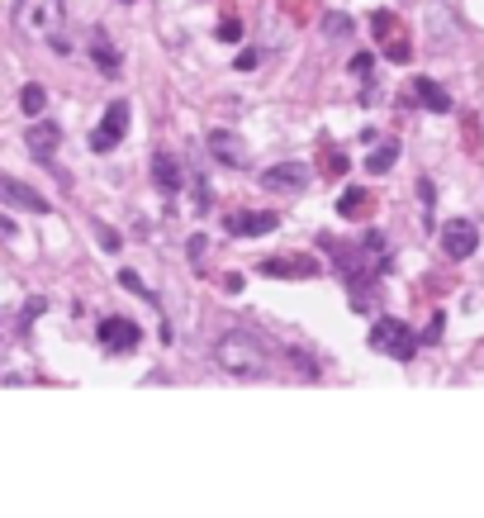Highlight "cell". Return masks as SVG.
I'll return each mask as SVG.
<instances>
[{
	"label": "cell",
	"mask_w": 484,
	"mask_h": 518,
	"mask_svg": "<svg viewBox=\"0 0 484 518\" xmlns=\"http://www.w3.org/2000/svg\"><path fill=\"white\" fill-rule=\"evenodd\" d=\"M214 362H218V371H228L238 380H261L271 371V343L252 329H228L214 343Z\"/></svg>",
	"instance_id": "cell-1"
},
{
	"label": "cell",
	"mask_w": 484,
	"mask_h": 518,
	"mask_svg": "<svg viewBox=\"0 0 484 518\" xmlns=\"http://www.w3.org/2000/svg\"><path fill=\"white\" fill-rule=\"evenodd\" d=\"M15 24H20V34L67 48V38H62V24H67L62 0H20V5H15Z\"/></svg>",
	"instance_id": "cell-2"
},
{
	"label": "cell",
	"mask_w": 484,
	"mask_h": 518,
	"mask_svg": "<svg viewBox=\"0 0 484 518\" xmlns=\"http://www.w3.org/2000/svg\"><path fill=\"white\" fill-rule=\"evenodd\" d=\"M366 343L376 352H385L390 362H413V352H418V338H413V329L399 319H376L366 333Z\"/></svg>",
	"instance_id": "cell-3"
},
{
	"label": "cell",
	"mask_w": 484,
	"mask_h": 518,
	"mask_svg": "<svg viewBox=\"0 0 484 518\" xmlns=\"http://www.w3.org/2000/svg\"><path fill=\"white\" fill-rule=\"evenodd\" d=\"M475 248H480V228L470 219H447L441 224V252H447L451 262H465Z\"/></svg>",
	"instance_id": "cell-4"
},
{
	"label": "cell",
	"mask_w": 484,
	"mask_h": 518,
	"mask_svg": "<svg viewBox=\"0 0 484 518\" xmlns=\"http://www.w3.org/2000/svg\"><path fill=\"white\" fill-rule=\"evenodd\" d=\"M123 133H129V105L115 100V105L105 110V119L95 124V133H91V147H95V153H109V147H119Z\"/></svg>",
	"instance_id": "cell-5"
},
{
	"label": "cell",
	"mask_w": 484,
	"mask_h": 518,
	"mask_svg": "<svg viewBox=\"0 0 484 518\" xmlns=\"http://www.w3.org/2000/svg\"><path fill=\"white\" fill-rule=\"evenodd\" d=\"M257 176H261V190H281V195H299V190L309 186V171H304L299 162H281V167L257 171Z\"/></svg>",
	"instance_id": "cell-6"
},
{
	"label": "cell",
	"mask_w": 484,
	"mask_h": 518,
	"mask_svg": "<svg viewBox=\"0 0 484 518\" xmlns=\"http://www.w3.org/2000/svg\"><path fill=\"white\" fill-rule=\"evenodd\" d=\"M0 204H10V210H29V214H48V200L38 195L34 186L15 181V176H0Z\"/></svg>",
	"instance_id": "cell-7"
},
{
	"label": "cell",
	"mask_w": 484,
	"mask_h": 518,
	"mask_svg": "<svg viewBox=\"0 0 484 518\" xmlns=\"http://www.w3.org/2000/svg\"><path fill=\"white\" fill-rule=\"evenodd\" d=\"M370 29H376V44H385V52H390V62H409V44L399 38V15L380 10V15L370 20Z\"/></svg>",
	"instance_id": "cell-8"
},
{
	"label": "cell",
	"mask_w": 484,
	"mask_h": 518,
	"mask_svg": "<svg viewBox=\"0 0 484 518\" xmlns=\"http://www.w3.org/2000/svg\"><path fill=\"white\" fill-rule=\"evenodd\" d=\"M210 153L224 162V167H233V171L247 167V143L238 139V133H228V129H214L210 133Z\"/></svg>",
	"instance_id": "cell-9"
},
{
	"label": "cell",
	"mask_w": 484,
	"mask_h": 518,
	"mask_svg": "<svg viewBox=\"0 0 484 518\" xmlns=\"http://www.w3.org/2000/svg\"><path fill=\"white\" fill-rule=\"evenodd\" d=\"M138 338H143V333H138V323L133 319H105L100 323V343L109 347V352H133L138 347Z\"/></svg>",
	"instance_id": "cell-10"
},
{
	"label": "cell",
	"mask_w": 484,
	"mask_h": 518,
	"mask_svg": "<svg viewBox=\"0 0 484 518\" xmlns=\"http://www.w3.org/2000/svg\"><path fill=\"white\" fill-rule=\"evenodd\" d=\"M281 224L271 210H238L228 214V234H271V228Z\"/></svg>",
	"instance_id": "cell-11"
},
{
	"label": "cell",
	"mask_w": 484,
	"mask_h": 518,
	"mask_svg": "<svg viewBox=\"0 0 484 518\" xmlns=\"http://www.w3.org/2000/svg\"><path fill=\"white\" fill-rule=\"evenodd\" d=\"M152 181H157L162 195H176V190H181V181H186V176H181V162H176L171 153H157V157H152Z\"/></svg>",
	"instance_id": "cell-12"
},
{
	"label": "cell",
	"mask_w": 484,
	"mask_h": 518,
	"mask_svg": "<svg viewBox=\"0 0 484 518\" xmlns=\"http://www.w3.org/2000/svg\"><path fill=\"white\" fill-rule=\"evenodd\" d=\"M409 95L423 105V110H432V115H447V110H451V95L441 91L432 76H418V81H413V91H409Z\"/></svg>",
	"instance_id": "cell-13"
},
{
	"label": "cell",
	"mask_w": 484,
	"mask_h": 518,
	"mask_svg": "<svg viewBox=\"0 0 484 518\" xmlns=\"http://www.w3.org/2000/svg\"><path fill=\"white\" fill-rule=\"evenodd\" d=\"M24 143H29V153L38 162H48L52 153H58V143H62V129L58 124H34L29 133H24Z\"/></svg>",
	"instance_id": "cell-14"
},
{
	"label": "cell",
	"mask_w": 484,
	"mask_h": 518,
	"mask_svg": "<svg viewBox=\"0 0 484 518\" xmlns=\"http://www.w3.org/2000/svg\"><path fill=\"white\" fill-rule=\"evenodd\" d=\"M266 276H318V262L313 257H271V262H261Z\"/></svg>",
	"instance_id": "cell-15"
},
{
	"label": "cell",
	"mask_w": 484,
	"mask_h": 518,
	"mask_svg": "<svg viewBox=\"0 0 484 518\" xmlns=\"http://www.w3.org/2000/svg\"><path fill=\"white\" fill-rule=\"evenodd\" d=\"M394 162H399V139H380L376 147H370V157H366V171H390L394 167Z\"/></svg>",
	"instance_id": "cell-16"
},
{
	"label": "cell",
	"mask_w": 484,
	"mask_h": 518,
	"mask_svg": "<svg viewBox=\"0 0 484 518\" xmlns=\"http://www.w3.org/2000/svg\"><path fill=\"white\" fill-rule=\"evenodd\" d=\"M366 210H370V195H366L361 186L342 190V200H337V214H342V219H361Z\"/></svg>",
	"instance_id": "cell-17"
},
{
	"label": "cell",
	"mask_w": 484,
	"mask_h": 518,
	"mask_svg": "<svg viewBox=\"0 0 484 518\" xmlns=\"http://www.w3.org/2000/svg\"><path fill=\"white\" fill-rule=\"evenodd\" d=\"M44 105H48V91L38 86V81H29V86L20 91V110L24 115H44Z\"/></svg>",
	"instance_id": "cell-18"
},
{
	"label": "cell",
	"mask_w": 484,
	"mask_h": 518,
	"mask_svg": "<svg viewBox=\"0 0 484 518\" xmlns=\"http://www.w3.org/2000/svg\"><path fill=\"white\" fill-rule=\"evenodd\" d=\"M95 67H100L105 76H115V72H119V52L105 44V34H95Z\"/></svg>",
	"instance_id": "cell-19"
},
{
	"label": "cell",
	"mask_w": 484,
	"mask_h": 518,
	"mask_svg": "<svg viewBox=\"0 0 484 518\" xmlns=\"http://www.w3.org/2000/svg\"><path fill=\"white\" fill-rule=\"evenodd\" d=\"M323 34H328V38H352V20L333 10V15H323Z\"/></svg>",
	"instance_id": "cell-20"
},
{
	"label": "cell",
	"mask_w": 484,
	"mask_h": 518,
	"mask_svg": "<svg viewBox=\"0 0 484 518\" xmlns=\"http://www.w3.org/2000/svg\"><path fill=\"white\" fill-rule=\"evenodd\" d=\"M290 362H295V371H299V376H318V362L309 357V352H299V347H290Z\"/></svg>",
	"instance_id": "cell-21"
},
{
	"label": "cell",
	"mask_w": 484,
	"mask_h": 518,
	"mask_svg": "<svg viewBox=\"0 0 484 518\" xmlns=\"http://www.w3.org/2000/svg\"><path fill=\"white\" fill-rule=\"evenodd\" d=\"M218 38H224V44H238V38H242V24L233 20V15H228V20H218Z\"/></svg>",
	"instance_id": "cell-22"
},
{
	"label": "cell",
	"mask_w": 484,
	"mask_h": 518,
	"mask_svg": "<svg viewBox=\"0 0 484 518\" xmlns=\"http://www.w3.org/2000/svg\"><path fill=\"white\" fill-rule=\"evenodd\" d=\"M361 248H366L370 257H380V262H385V234H380V228H370V234H366V243H361Z\"/></svg>",
	"instance_id": "cell-23"
},
{
	"label": "cell",
	"mask_w": 484,
	"mask_h": 518,
	"mask_svg": "<svg viewBox=\"0 0 484 518\" xmlns=\"http://www.w3.org/2000/svg\"><path fill=\"white\" fill-rule=\"evenodd\" d=\"M119 285L123 291H133V295H147V285L138 281V271H119Z\"/></svg>",
	"instance_id": "cell-24"
},
{
	"label": "cell",
	"mask_w": 484,
	"mask_h": 518,
	"mask_svg": "<svg viewBox=\"0 0 484 518\" xmlns=\"http://www.w3.org/2000/svg\"><path fill=\"white\" fill-rule=\"evenodd\" d=\"M95 234H100V243H105V252H119V234H115V228H95Z\"/></svg>",
	"instance_id": "cell-25"
},
{
	"label": "cell",
	"mask_w": 484,
	"mask_h": 518,
	"mask_svg": "<svg viewBox=\"0 0 484 518\" xmlns=\"http://www.w3.org/2000/svg\"><path fill=\"white\" fill-rule=\"evenodd\" d=\"M257 62H261V52H252V48H247L242 58H238V72H257Z\"/></svg>",
	"instance_id": "cell-26"
},
{
	"label": "cell",
	"mask_w": 484,
	"mask_h": 518,
	"mask_svg": "<svg viewBox=\"0 0 484 518\" xmlns=\"http://www.w3.org/2000/svg\"><path fill=\"white\" fill-rule=\"evenodd\" d=\"M204 248H210V243H204L200 234H195V238H190V262H204Z\"/></svg>",
	"instance_id": "cell-27"
},
{
	"label": "cell",
	"mask_w": 484,
	"mask_h": 518,
	"mask_svg": "<svg viewBox=\"0 0 484 518\" xmlns=\"http://www.w3.org/2000/svg\"><path fill=\"white\" fill-rule=\"evenodd\" d=\"M224 291H228V295L242 291V276H238V271H228V276H224Z\"/></svg>",
	"instance_id": "cell-28"
},
{
	"label": "cell",
	"mask_w": 484,
	"mask_h": 518,
	"mask_svg": "<svg viewBox=\"0 0 484 518\" xmlns=\"http://www.w3.org/2000/svg\"><path fill=\"white\" fill-rule=\"evenodd\" d=\"M0 238H15V224H10L5 214H0Z\"/></svg>",
	"instance_id": "cell-29"
},
{
	"label": "cell",
	"mask_w": 484,
	"mask_h": 518,
	"mask_svg": "<svg viewBox=\"0 0 484 518\" xmlns=\"http://www.w3.org/2000/svg\"><path fill=\"white\" fill-rule=\"evenodd\" d=\"M123 5H133V0H123Z\"/></svg>",
	"instance_id": "cell-30"
}]
</instances>
